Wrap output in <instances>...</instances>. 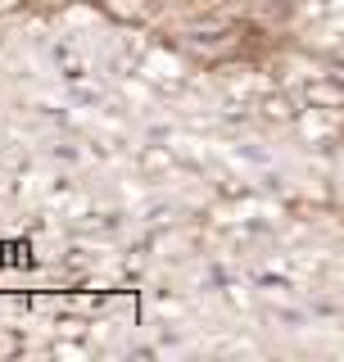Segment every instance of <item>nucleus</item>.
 Listing matches in <instances>:
<instances>
[{
	"label": "nucleus",
	"instance_id": "f257e3e1",
	"mask_svg": "<svg viewBox=\"0 0 344 362\" xmlns=\"http://www.w3.org/2000/svg\"><path fill=\"white\" fill-rule=\"evenodd\" d=\"M5 263H28V245H5Z\"/></svg>",
	"mask_w": 344,
	"mask_h": 362
}]
</instances>
